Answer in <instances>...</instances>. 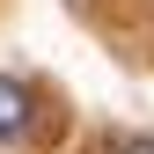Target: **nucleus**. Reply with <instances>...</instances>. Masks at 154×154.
Listing matches in <instances>:
<instances>
[{"label": "nucleus", "instance_id": "f257e3e1", "mask_svg": "<svg viewBox=\"0 0 154 154\" xmlns=\"http://www.w3.org/2000/svg\"><path fill=\"white\" fill-rule=\"evenodd\" d=\"M29 125H37L29 88L15 81V73H0V147H8V140H29Z\"/></svg>", "mask_w": 154, "mask_h": 154}, {"label": "nucleus", "instance_id": "f03ea898", "mask_svg": "<svg viewBox=\"0 0 154 154\" xmlns=\"http://www.w3.org/2000/svg\"><path fill=\"white\" fill-rule=\"evenodd\" d=\"M118 154H154V132H147V140H125Z\"/></svg>", "mask_w": 154, "mask_h": 154}]
</instances>
